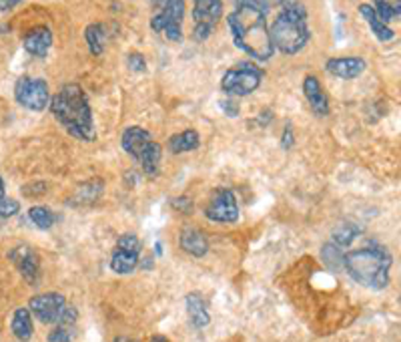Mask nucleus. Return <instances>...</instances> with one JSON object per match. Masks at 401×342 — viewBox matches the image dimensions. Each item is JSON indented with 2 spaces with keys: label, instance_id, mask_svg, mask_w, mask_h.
I'll list each match as a JSON object with an SVG mask.
<instances>
[{
  "label": "nucleus",
  "instance_id": "4be33fe9",
  "mask_svg": "<svg viewBox=\"0 0 401 342\" xmlns=\"http://www.w3.org/2000/svg\"><path fill=\"white\" fill-rule=\"evenodd\" d=\"M84 41H86L88 51H91L95 57L103 55V51H105V29H103V25H100V23L88 25V27L84 29Z\"/></svg>",
  "mask_w": 401,
  "mask_h": 342
},
{
  "label": "nucleus",
  "instance_id": "6e6552de",
  "mask_svg": "<svg viewBox=\"0 0 401 342\" xmlns=\"http://www.w3.org/2000/svg\"><path fill=\"white\" fill-rule=\"evenodd\" d=\"M14 99L30 111H44L51 103L48 83L39 77H20L14 85Z\"/></svg>",
  "mask_w": 401,
  "mask_h": 342
},
{
  "label": "nucleus",
  "instance_id": "ea45409f",
  "mask_svg": "<svg viewBox=\"0 0 401 342\" xmlns=\"http://www.w3.org/2000/svg\"><path fill=\"white\" fill-rule=\"evenodd\" d=\"M151 342H169V341H166L165 336H152Z\"/></svg>",
  "mask_w": 401,
  "mask_h": 342
},
{
  "label": "nucleus",
  "instance_id": "20e7f679",
  "mask_svg": "<svg viewBox=\"0 0 401 342\" xmlns=\"http://www.w3.org/2000/svg\"><path fill=\"white\" fill-rule=\"evenodd\" d=\"M281 15L269 27V37L273 49L283 55H297L305 49L311 39V30L307 25V11L299 0H285Z\"/></svg>",
  "mask_w": 401,
  "mask_h": 342
},
{
  "label": "nucleus",
  "instance_id": "412c9836",
  "mask_svg": "<svg viewBox=\"0 0 401 342\" xmlns=\"http://www.w3.org/2000/svg\"><path fill=\"white\" fill-rule=\"evenodd\" d=\"M201 145V137L195 129H185L180 133H175L171 139H169V151L173 156H179L185 151H193Z\"/></svg>",
  "mask_w": 401,
  "mask_h": 342
},
{
  "label": "nucleus",
  "instance_id": "9b49d317",
  "mask_svg": "<svg viewBox=\"0 0 401 342\" xmlns=\"http://www.w3.org/2000/svg\"><path fill=\"white\" fill-rule=\"evenodd\" d=\"M211 222H219V224H233L239 220V205H237L235 194L231 189H219L215 191V196L209 201L207 210H205Z\"/></svg>",
  "mask_w": 401,
  "mask_h": 342
},
{
  "label": "nucleus",
  "instance_id": "f704fd0d",
  "mask_svg": "<svg viewBox=\"0 0 401 342\" xmlns=\"http://www.w3.org/2000/svg\"><path fill=\"white\" fill-rule=\"evenodd\" d=\"M44 191H46V186H44V184H30V186L22 187V196H27V198L42 196Z\"/></svg>",
  "mask_w": 401,
  "mask_h": 342
},
{
  "label": "nucleus",
  "instance_id": "0eeeda50",
  "mask_svg": "<svg viewBox=\"0 0 401 342\" xmlns=\"http://www.w3.org/2000/svg\"><path fill=\"white\" fill-rule=\"evenodd\" d=\"M159 13L151 18V29L155 32H165V37L173 43L183 39L180 25L185 18V0H157Z\"/></svg>",
  "mask_w": 401,
  "mask_h": 342
},
{
  "label": "nucleus",
  "instance_id": "dca6fc26",
  "mask_svg": "<svg viewBox=\"0 0 401 342\" xmlns=\"http://www.w3.org/2000/svg\"><path fill=\"white\" fill-rule=\"evenodd\" d=\"M303 93L305 99L309 101V107H311L313 113L319 115V117L329 115V99H327V95H325V91H323L317 77H313V75L305 77Z\"/></svg>",
  "mask_w": 401,
  "mask_h": 342
},
{
  "label": "nucleus",
  "instance_id": "5701e85b",
  "mask_svg": "<svg viewBox=\"0 0 401 342\" xmlns=\"http://www.w3.org/2000/svg\"><path fill=\"white\" fill-rule=\"evenodd\" d=\"M374 11L375 15L379 16V20L386 25L391 20H400L401 0H375Z\"/></svg>",
  "mask_w": 401,
  "mask_h": 342
},
{
  "label": "nucleus",
  "instance_id": "4468645a",
  "mask_svg": "<svg viewBox=\"0 0 401 342\" xmlns=\"http://www.w3.org/2000/svg\"><path fill=\"white\" fill-rule=\"evenodd\" d=\"M22 46L32 57H46L51 46H53V30L44 27V25L30 29L22 37Z\"/></svg>",
  "mask_w": 401,
  "mask_h": 342
},
{
  "label": "nucleus",
  "instance_id": "bb28decb",
  "mask_svg": "<svg viewBox=\"0 0 401 342\" xmlns=\"http://www.w3.org/2000/svg\"><path fill=\"white\" fill-rule=\"evenodd\" d=\"M103 187H105L103 179H91L88 184L79 187V200L83 201V203H93L103 194Z\"/></svg>",
  "mask_w": 401,
  "mask_h": 342
},
{
  "label": "nucleus",
  "instance_id": "cd10ccee",
  "mask_svg": "<svg viewBox=\"0 0 401 342\" xmlns=\"http://www.w3.org/2000/svg\"><path fill=\"white\" fill-rule=\"evenodd\" d=\"M237 4H249V6H255V8H259L261 13L267 15V11H271V8H275V6H281L285 0H235Z\"/></svg>",
  "mask_w": 401,
  "mask_h": 342
},
{
  "label": "nucleus",
  "instance_id": "f8f14e48",
  "mask_svg": "<svg viewBox=\"0 0 401 342\" xmlns=\"http://www.w3.org/2000/svg\"><path fill=\"white\" fill-rule=\"evenodd\" d=\"M65 306H67V300L63 294L46 292V294H39V296L30 298L28 310L32 316H37V320L42 324H56L58 314L63 312Z\"/></svg>",
  "mask_w": 401,
  "mask_h": 342
},
{
  "label": "nucleus",
  "instance_id": "ddd939ff",
  "mask_svg": "<svg viewBox=\"0 0 401 342\" xmlns=\"http://www.w3.org/2000/svg\"><path fill=\"white\" fill-rule=\"evenodd\" d=\"M8 258L14 262V266L18 268L20 276L27 280L30 286H37L41 278V262L39 256L28 248V246H18L8 254Z\"/></svg>",
  "mask_w": 401,
  "mask_h": 342
},
{
  "label": "nucleus",
  "instance_id": "a19ab883",
  "mask_svg": "<svg viewBox=\"0 0 401 342\" xmlns=\"http://www.w3.org/2000/svg\"><path fill=\"white\" fill-rule=\"evenodd\" d=\"M4 198V182H2V177H0V200Z\"/></svg>",
  "mask_w": 401,
  "mask_h": 342
},
{
  "label": "nucleus",
  "instance_id": "c85d7f7f",
  "mask_svg": "<svg viewBox=\"0 0 401 342\" xmlns=\"http://www.w3.org/2000/svg\"><path fill=\"white\" fill-rule=\"evenodd\" d=\"M72 328L65 324H56V328L48 334V342H70L72 341Z\"/></svg>",
  "mask_w": 401,
  "mask_h": 342
},
{
  "label": "nucleus",
  "instance_id": "72a5a7b5",
  "mask_svg": "<svg viewBox=\"0 0 401 342\" xmlns=\"http://www.w3.org/2000/svg\"><path fill=\"white\" fill-rule=\"evenodd\" d=\"M219 105H221L223 113L229 115V117H237L239 115V103L233 99H223L219 101Z\"/></svg>",
  "mask_w": 401,
  "mask_h": 342
},
{
  "label": "nucleus",
  "instance_id": "a878e982",
  "mask_svg": "<svg viewBox=\"0 0 401 342\" xmlns=\"http://www.w3.org/2000/svg\"><path fill=\"white\" fill-rule=\"evenodd\" d=\"M321 256H323V262L333 268V270H339L341 266H343V252H341V248L339 246H335V243H325L323 246V250H321Z\"/></svg>",
  "mask_w": 401,
  "mask_h": 342
},
{
  "label": "nucleus",
  "instance_id": "e433bc0d",
  "mask_svg": "<svg viewBox=\"0 0 401 342\" xmlns=\"http://www.w3.org/2000/svg\"><path fill=\"white\" fill-rule=\"evenodd\" d=\"M22 0H0V13H8L14 6H18Z\"/></svg>",
  "mask_w": 401,
  "mask_h": 342
},
{
  "label": "nucleus",
  "instance_id": "393cba45",
  "mask_svg": "<svg viewBox=\"0 0 401 342\" xmlns=\"http://www.w3.org/2000/svg\"><path fill=\"white\" fill-rule=\"evenodd\" d=\"M360 226H355L351 222H346V224H341L339 228L333 232V242H335V246H339V248H346V246H349L360 236Z\"/></svg>",
  "mask_w": 401,
  "mask_h": 342
},
{
  "label": "nucleus",
  "instance_id": "423d86ee",
  "mask_svg": "<svg viewBox=\"0 0 401 342\" xmlns=\"http://www.w3.org/2000/svg\"><path fill=\"white\" fill-rule=\"evenodd\" d=\"M263 79V71L253 63H237L223 75L221 91L229 97H247L257 91Z\"/></svg>",
  "mask_w": 401,
  "mask_h": 342
},
{
  "label": "nucleus",
  "instance_id": "c9c22d12",
  "mask_svg": "<svg viewBox=\"0 0 401 342\" xmlns=\"http://www.w3.org/2000/svg\"><path fill=\"white\" fill-rule=\"evenodd\" d=\"M281 147H285V149H291V147H293V129H291V125H287V127H285V131H283V137H281Z\"/></svg>",
  "mask_w": 401,
  "mask_h": 342
},
{
  "label": "nucleus",
  "instance_id": "f257e3e1",
  "mask_svg": "<svg viewBox=\"0 0 401 342\" xmlns=\"http://www.w3.org/2000/svg\"><path fill=\"white\" fill-rule=\"evenodd\" d=\"M229 29L233 34V43L245 55L257 61H269L275 49L269 37L267 15L249 4H237V8L227 16Z\"/></svg>",
  "mask_w": 401,
  "mask_h": 342
},
{
  "label": "nucleus",
  "instance_id": "a211bd4d",
  "mask_svg": "<svg viewBox=\"0 0 401 342\" xmlns=\"http://www.w3.org/2000/svg\"><path fill=\"white\" fill-rule=\"evenodd\" d=\"M185 306H187V314H189V320L193 322V327L203 328L211 322L207 302H205V298L199 292L187 294L185 296Z\"/></svg>",
  "mask_w": 401,
  "mask_h": 342
},
{
  "label": "nucleus",
  "instance_id": "1a4fd4ad",
  "mask_svg": "<svg viewBox=\"0 0 401 342\" xmlns=\"http://www.w3.org/2000/svg\"><path fill=\"white\" fill-rule=\"evenodd\" d=\"M223 2L221 0H195L193 18H195V41H207L211 32L215 30L217 23L221 20Z\"/></svg>",
  "mask_w": 401,
  "mask_h": 342
},
{
  "label": "nucleus",
  "instance_id": "7ed1b4c3",
  "mask_svg": "<svg viewBox=\"0 0 401 342\" xmlns=\"http://www.w3.org/2000/svg\"><path fill=\"white\" fill-rule=\"evenodd\" d=\"M343 266L357 284L372 290H383L389 284V272L393 266V258L386 246L369 242L360 250L347 252L343 256Z\"/></svg>",
  "mask_w": 401,
  "mask_h": 342
},
{
  "label": "nucleus",
  "instance_id": "f3484780",
  "mask_svg": "<svg viewBox=\"0 0 401 342\" xmlns=\"http://www.w3.org/2000/svg\"><path fill=\"white\" fill-rule=\"evenodd\" d=\"M180 250H185L187 254H191L195 258L205 256L209 252V242L205 238V234L197 228H185L179 236Z\"/></svg>",
  "mask_w": 401,
  "mask_h": 342
},
{
  "label": "nucleus",
  "instance_id": "2f4dec72",
  "mask_svg": "<svg viewBox=\"0 0 401 342\" xmlns=\"http://www.w3.org/2000/svg\"><path fill=\"white\" fill-rule=\"evenodd\" d=\"M74 322H77V310H74V308H70V306H65V308H63V312L58 314V320H56V324L72 327Z\"/></svg>",
  "mask_w": 401,
  "mask_h": 342
},
{
  "label": "nucleus",
  "instance_id": "58836bf2",
  "mask_svg": "<svg viewBox=\"0 0 401 342\" xmlns=\"http://www.w3.org/2000/svg\"><path fill=\"white\" fill-rule=\"evenodd\" d=\"M112 342H138V341H133V338H129V336H117Z\"/></svg>",
  "mask_w": 401,
  "mask_h": 342
},
{
  "label": "nucleus",
  "instance_id": "4c0bfd02",
  "mask_svg": "<svg viewBox=\"0 0 401 342\" xmlns=\"http://www.w3.org/2000/svg\"><path fill=\"white\" fill-rule=\"evenodd\" d=\"M155 256H163V243L161 242L155 243Z\"/></svg>",
  "mask_w": 401,
  "mask_h": 342
},
{
  "label": "nucleus",
  "instance_id": "6ab92c4d",
  "mask_svg": "<svg viewBox=\"0 0 401 342\" xmlns=\"http://www.w3.org/2000/svg\"><path fill=\"white\" fill-rule=\"evenodd\" d=\"M360 15L365 18V23L369 25V29L374 32L375 37H377V41H381V43H389V41H393L395 39V32L389 29L386 23H381L379 20V16L375 15L374 6L372 4H360Z\"/></svg>",
  "mask_w": 401,
  "mask_h": 342
},
{
  "label": "nucleus",
  "instance_id": "aec40b11",
  "mask_svg": "<svg viewBox=\"0 0 401 342\" xmlns=\"http://www.w3.org/2000/svg\"><path fill=\"white\" fill-rule=\"evenodd\" d=\"M11 330L20 342H28L32 338L34 324H32V314L28 308H16L11 320Z\"/></svg>",
  "mask_w": 401,
  "mask_h": 342
},
{
  "label": "nucleus",
  "instance_id": "f03ea898",
  "mask_svg": "<svg viewBox=\"0 0 401 342\" xmlns=\"http://www.w3.org/2000/svg\"><path fill=\"white\" fill-rule=\"evenodd\" d=\"M55 119L69 131L72 137L81 141H95L97 131L93 123V109L84 95L83 87L77 83H67L60 87L55 97L48 103Z\"/></svg>",
  "mask_w": 401,
  "mask_h": 342
},
{
  "label": "nucleus",
  "instance_id": "c756f323",
  "mask_svg": "<svg viewBox=\"0 0 401 342\" xmlns=\"http://www.w3.org/2000/svg\"><path fill=\"white\" fill-rule=\"evenodd\" d=\"M20 212V203L11 198H2L0 200V217L6 220V217H13Z\"/></svg>",
  "mask_w": 401,
  "mask_h": 342
},
{
  "label": "nucleus",
  "instance_id": "473e14b6",
  "mask_svg": "<svg viewBox=\"0 0 401 342\" xmlns=\"http://www.w3.org/2000/svg\"><path fill=\"white\" fill-rule=\"evenodd\" d=\"M171 205H173L177 212H180V214H191V212H193V201L189 200V198H185V196L175 198Z\"/></svg>",
  "mask_w": 401,
  "mask_h": 342
},
{
  "label": "nucleus",
  "instance_id": "2eb2a0df",
  "mask_svg": "<svg viewBox=\"0 0 401 342\" xmlns=\"http://www.w3.org/2000/svg\"><path fill=\"white\" fill-rule=\"evenodd\" d=\"M365 61L361 57H333L325 63V69L327 72H331L333 77L337 79H357L361 72L365 71Z\"/></svg>",
  "mask_w": 401,
  "mask_h": 342
},
{
  "label": "nucleus",
  "instance_id": "b1692460",
  "mask_svg": "<svg viewBox=\"0 0 401 342\" xmlns=\"http://www.w3.org/2000/svg\"><path fill=\"white\" fill-rule=\"evenodd\" d=\"M28 220L32 222V226L39 229H51L55 226V214L46 208V205H34L28 210Z\"/></svg>",
  "mask_w": 401,
  "mask_h": 342
},
{
  "label": "nucleus",
  "instance_id": "39448f33",
  "mask_svg": "<svg viewBox=\"0 0 401 342\" xmlns=\"http://www.w3.org/2000/svg\"><path fill=\"white\" fill-rule=\"evenodd\" d=\"M121 145L126 153L140 163L147 177H157L161 167V145L152 141V135L143 127H129L123 131Z\"/></svg>",
  "mask_w": 401,
  "mask_h": 342
},
{
  "label": "nucleus",
  "instance_id": "9d476101",
  "mask_svg": "<svg viewBox=\"0 0 401 342\" xmlns=\"http://www.w3.org/2000/svg\"><path fill=\"white\" fill-rule=\"evenodd\" d=\"M140 240L135 234H123L111 256V268L117 274H131L138 266Z\"/></svg>",
  "mask_w": 401,
  "mask_h": 342
},
{
  "label": "nucleus",
  "instance_id": "7c9ffc66",
  "mask_svg": "<svg viewBox=\"0 0 401 342\" xmlns=\"http://www.w3.org/2000/svg\"><path fill=\"white\" fill-rule=\"evenodd\" d=\"M126 65L133 72H145L147 71V61L140 53H129L126 57Z\"/></svg>",
  "mask_w": 401,
  "mask_h": 342
}]
</instances>
